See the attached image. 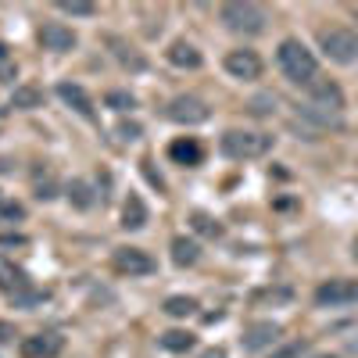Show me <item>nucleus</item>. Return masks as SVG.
Wrapping results in <instances>:
<instances>
[{"label": "nucleus", "mask_w": 358, "mask_h": 358, "mask_svg": "<svg viewBox=\"0 0 358 358\" xmlns=\"http://www.w3.org/2000/svg\"><path fill=\"white\" fill-rule=\"evenodd\" d=\"M305 351H308V344H305V341H290V344H283L280 351H273L268 358H301Z\"/></svg>", "instance_id": "28"}, {"label": "nucleus", "mask_w": 358, "mask_h": 358, "mask_svg": "<svg viewBox=\"0 0 358 358\" xmlns=\"http://www.w3.org/2000/svg\"><path fill=\"white\" fill-rule=\"evenodd\" d=\"M69 201H72V208H79V212H86V208H94V187L86 183V179H72L69 183Z\"/></svg>", "instance_id": "19"}, {"label": "nucleus", "mask_w": 358, "mask_h": 358, "mask_svg": "<svg viewBox=\"0 0 358 358\" xmlns=\"http://www.w3.org/2000/svg\"><path fill=\"white\" fill-rule=\"evenodd\" d=\"M4 54H8V50H4V43H0V57H4Z\"/></svg>", "instance_id": "37"}, {"label": "nucleus", "mask_w": 358, "mask_h": 358, "mask_svg": "<svg viewBox=\"0 0 358 358\" xmlns=\"http://www.w3.org/2000/svg\"><path fill=\"white\" fill-rule=\"evenodd\" d=\"M43 104V94L36 86H18L15 94H11V108H22V111H33Z\"/></svg>", "instance_id": "21"}, {"label": "nucleus", "mask_w": 358, "mask_h": 358, "mask_svg": "<svg viewBox=\"0 0 358 358\" xmlns=\"http://www.w3.org/2000/svg\"><path fill=\"white\" fill-rule=\"evenodd\" d=\"M355 18H358V8H355Z\"/></svg>", "instance_id": "38"}, {"label": "nucleus", "mask_w": 358, "mask_h": 358, "mask_svg": "<svg viewBox=\"0 0 358 358\" xmlns=\"http://www.w3.org/2000/svg\"><path fill=\"white\" fill-rule=\"evenodd\" d=\"M276 65H280V72L290 83H301V86H312L315 83V72H319L315 54L301 40H283L280 50H276Z\"/></svg>", "instance_id": "1"}, {"label": "nucleus", "mask_w": 358, "mask_h": 358, "mask_svg": "<svg viewBox=\"0 0 358 358\" xmlns=\"http://www.w3.org/2000/svg\"><path fill=\"white\" fill-rule=\"evenodd\" d=\"M280 326L276 322H251L248 330H244V351H251V355H258V351H265V348H273L276 341H280Z\"/></svg>", "instance_id": "11"}, {"label": "nucleus", "mask_w": 358, "mask_h": 358, "mask_svg": "<svg viewBox=\"0 0 358 358\" xmlns=\"http://www.w3.org/2000/svg\"><path fill=\"white\" fill-rule=\"evenodd\" d=\"M11 337H15V326L11 322H0V344H8Z\"/></svg>", "instance_id": "33"}, {"label": "nucleus", "mask_w": 358, "mask_h": 358, "mask_svg": "<svg viewBox=\"0 0 358 358\" xmlns=\"http://www.w3.org/2000/svg\"><path fill=\"white\" fill-rule=\"evenodd\" d=\"M208 115L212 111H208V104L197 101V97H176L165 108V118L176 126H201V122H208Z\"/></svg>", "instance_id": "7"}, {"label": "nucleus", "mask_w": 358, "mask_h": 358, "mask_svg": "<svg viewBox=\"0 0 358 358\" xmlns=\"http://www.w3.org/2000/svg\"><path fill=\"white\" fill-rule=\"evenodd\" d=\"M65 351V337L62 334H33V337H22L18 341V355L22 358H57Z\"/></svg>", "instance_id": "8"}, {"label": "nucleus", "mask_w": 358, "mask_h": 358, "mask_svg": "<svg viewBox=\"0 0 358 358\" xmlns=\"http://www.w3.org/2000/svg\"><path fill=\"white\" fill-rule=\"evenodd\" d=\"M301 115L305 118H312L315 126H322V129H341L344 122H341V115H334V111H322V108H315V104H305L301 108Z\"/></svg>", "instance_id": "22"}, {"label": "nucleus", "mask_w": 358, "mask_h": 358, "mask_svg": "<svg viewBox=\"0 0 358 358\" xmlns=\"http://www.w3.org/2000/svg\"><path fill=\"white\" fill-rule=\"evenodd\" d=\"M169 158H172L176 165H201L204 147H201L194 136H179V140L169 143Z\"/></svg>", "instance_id": "14"}, {"label": "nucleus", "mask_w": 358, "mask_h": 358, "mask_svg": "<svg viewBox=\"0 0 358 358\" xmlns=\"http://www.w3.org/2000/svg\"><path fill=\"white\" fill-rule=\"evenodd\" d=\"M312 104L315 108H322V111H334V115H341V108H344V94H341V86L337 83H312Z\"/></svg>", "instance_id": "15"}, {"label": "nucleus", "mask_w": 358, "mask_h": 358, "mask_svg": "<svg viewBox=\"0 0 358 358\" xmlns=\"http://www.w3.org/2000/svg\"><path fill=\"white\" fill-rule=\"evenodd\" d=\"M197 358H226V351H222V348H212V351H204V355H197Z\"/></svg>", "instance_id": "34"}, {"label": "nucleus", "mask_w": 358, "mask_h": 358, "mask_svg": "<svg viewBox=\"0 0 358 358\" xmlns=\"http://www.w3.org/2000/svg\"><path fill=\"white\" fill-rule=\"evenodd\" d=\"M273 136L268 133H248V129H229L222 133L219 140V151L229 158V162H255V158H265L273 151Z\"/></svg>", "instance_id": "2"}, {"label": "nucleus", "mask_w": 358, "mask_h": 358, "mask_svg": "<svg viewBox=\"0 0 358 358\" xmlns=\"http://www.w3.org/2000/svg\"><path fill=\"white\" fill-rule=\"evenodd\" d=\"M140 126L136 122H122V126H118V136H122V140H140Z\"/></svg>", "instance_id": "32"}, {"label": "nucleus", "mask_w": 358, "mask_h": 358, "mask_svg": "<svg viewBox=\"0 0 358 358\" xmlns=\"http://www.w3.org/2000/svg\"><path fill=\"white\" fill-rule=\"evenodd\" d=\"M197 258H201V244L190 241V236H176L172 241V262L179 268H190V265H197Z\"/></svg>", "instance_id": "17"}, {"label": "nucleus", "mask_w": 358, "mask_h": 358, "mask_svg": "<svg viewBox=\"0 0 358 358\" xmlns=\"http://www.w3.org/2000/svg\"><path fill=\"white\" fill-rule=\"evenodd\" d=\"M219 18L226 22L229 33H244V36L265 33V11L258 4H222Z\"/></svg>", "instance_id": "3"}, {"label": "nucleus", "mask_w": 358, "mask_h": 358, "mask_svg": "<svg viewBox=\"0 0 358 358\" xmlns=\"http://www.w3.org/2000/svg\"><path fill=\"white\" fill-rule=\"evenodd\" d=\"M158 344H162L165 351H172V355H187V351L194 348V334H187V330H169V334L158 337Z\"/></svg>", "instance_id": "20"}, {"label": "nucleus", "mask_w": 358, "mask_h": 358, "mask_svg": "<svg viewBox=\"0 0 358 358\" xmlns=\"http://www.w3.org/2000/svg\"><path fill=\"white\" fill-rule=\"evenodd\" d=\"M0 219H8V222H22L25 219V208L18 201H0Z\"/></svg>", "instance_id": "27"}, {"label": "nucleus", "mask_w": 358, "mask_h": 358, "mask_svg": "<svg viewBox=\"0 0 358 358\" xmlns=\"http://www.w3.org/2000/svg\"><path fill=\"white\" fill-rule=\"evenodd\" d=\"M57 97H62L76 115L83 118H94V101H90V94L79 86V83H57Z\"/></svg>", "instance_id": "13"}, {"label": "nucleus", "mask_w": 358, "mask_h": 358, "mask_svg": "<svg viewBox=\"0 0 358 358\" xmlns=\"http://www.w3.org/2000/svg\"><path fill=\"white\" fill-rule=\"evenodd\" d=\"M104 104H108L111 111H133V108H136V97L129 94V90H108Z\"/></svg>", "instance_id": "25"}, {"label": "nucleus", "mask_w": 358, "mask_h": 358, "mask_svg": "<svg viewBox=\"0 0 358 358\" xmlns=\"http://www.w3.org/2000/svg\"><path fill=\"white\" fill-rule=\"evenodd\" d=\"M165 312L172 319H187V315L197 312V301H194V297H183V294H172L169 301H165Z\"/></svg>", "instance_id": "23"}, {"label": "nucleus", "mask_w": 358, "mask_h": 358, "mask_svg": "<svg viewBox=\"0 0 358 358\" xmlns=\"http://www.w3.org/2000/svg\"><path fill=\"white\" fill-rule=\"evenodd\" d=\"M111 265H115V273H122V276H151L158 268V262L143 248H115Z\"/></svg>", "instance_id": "6"}, {"label": "nucleus", "mask_w": 358, "mask_h": 358, "mask_svg": "<svg viewBox=\"0 0 358 358\" xmlns=\"http://www.w3.org/2000/svg\"><path fill=\"white\" fill-rule=\"evenodd\" d=\"M40 43L47 50H72L79 43V36L72 33L65 22H47V25H40Z\"/></svg>", "instance_id": "12"}, {"label": "nucleus", "mask_w": 358, "mask_h": 358, "mask_svg": "<svg viewBox=\"0 0 358 358\" xmlns=\"http://www.w3.org/2000/svg\"><path fill=\"white\" fill-rule=\"evenodd\" d=\"M248 111H251V115H268V111H276V97H255V101L248 104Z\"/></svg>", "instance_id": "30"}, {"label": "nucleus", "mask_w": 358, "mask_h": 358, "mask_svg": "<svg viewBox=\"0 0 358 358\" xmlns=\"http://www.w3.org/2000/svg\"><path fill=\"white\" fill-rule=\"evenodd\" d=\"M222 65H226V72H229L233 79H241V83H255V79H262V57H258L255 50H248V47L229 50Z\"/></svg>", "instance_id": "9"}, {"label": "nucleus", "mask_w": 358, "mask_h": 358, "mask_svg": "<svg viewBox=\"0 0 358 358\" xmlns=\"http://www.w3.org/2000/svg\"><path fill=\"white\" fill-rule=\"evenodd\" d=\"M315 305L319 308H344L358 305V280H326L315 290Z\"/></svg>", "instance_id": "5"}, {"label": "nucleus", "mask_w": 358, "mask_h": 358, "mask_svg": "<svg viewBox=\"0 0 358 358\" xmlns=\"http://www.w3.org/2000/svg\"><path fill=\"white\" fill-rule=\"evenodd\" d=\"M190 222H194V229H197V233H204V236H222V226H219L215 219L201 215V212H197V215H194Z\"/></svg>", "instance_id": "26"}, {"label": "nucleus", "mask_w": 358, "mask_h": 358, "mask_svg": "<svg viewBox=\"0 0 358 358\" xmlns=\"http://www.w3.org/2000/svg\"><path fill=\"white\" fill-rule=\"evenodd\" d=\"M122 226L126 229H143L147 226V204L136 194H129V201L122 204Z\"/></svg>", "instance_id": "18"}, {"label": "nucleus", "mask_w": 358, "mask_h": 358, "mask_svg": "<svg viewBox=\"0 0 358 358\" xmlns=\"http://www.w3.org/2000/svg\"><path fill=\"white\" fill-rule=\"evenodd\" d=\"M319 47L337 65H355L358 62V33H351V29H322Z\"/></svg>", "instance_id": "4"}, {"label": "nucleus", "mask_w": 358, "mask_h": 358, "mask_svg": "<svg viewBox=\"0 0 358 358\" xmlns=\"http://www.w3.org/2000/svg\"><path fill=\"white\" fill-rule=\"evenodd\" d=\"M0 290H4L11 301H15V297H22V294H29V290H36V287H33V280H29L25 268H18L11 258L0 255Z\"/></svg>", "instance_id": "10"}, {"label": "nucleus", "mask_w": 358, "mask_h": 358, "mask_svg": "<svg viewBox=\"0 0 358 358\" xmlns=\"http://www.w3.org/2000/svg\"><path fill=\"white\" fill-rule=\"evenodd\" d=\"M29 244V236L22 233H0V248H25Z\"/></svg>", "instance_id": "31"}, {"label": "nucleus", "mask_w": 358, "mask_h": 358, "mask_svg": "<svg viewBox=\"0 0 358 358\" xmlns=\"http://www.w3.org/2000/svg\"><path fill=\"white\" fill-rule=\"evenodd\" d=\"M315 358H337V355H315Z\"/></svg>", "instance_id": "36"}, {"label": "nucleus", "mask_w": 358, "mask_h": 358, "mask_svg": "<svg viewBox=\"0 0 358 358\" xmlns=\"http://www.w3.org/2000/svg\"><path fill=\"white\" fill-rule=\"evenodd\" d=\"M165 57H169L176 69H201V65H204L201 50H197L194 43H187V40H176V43L165 50Z\"/></svg>", "instance_id": "16"}, {"label": "nucleus", "mask_w": 358, "mask_h": 358, "mask_svg": "<svg viewBox=\"0 0 358 358\" xmlns=\"http://www.w3.org/2000/svg\"><path fill=\"white\" fill-rule=\"evenodd\" d=\"M57 11L72 15V18H94L97 4H90V0H57Z\"/></svg>", "instance_id": "24"}, {"label": "nucleus", "mask_w": 358, "mask_h": 358, "mask_svg": "<svg viewBox=\"0 0 358 358\" xmlns=\"http://www.w3.org/2000/svg\"><path fill=\"white\" fill-rule=\"evenodd\" d=\"M355 258H358V236H355Z\"/></svg>", "instance_id": "35"}, {"label": "nucleus", "mask_w": 358, "mask_h": 358, "mask_svg": "<svg viewBox=\"0 0 358 358\" xmlns=\"http://www.w3.org/2000/svg\"><path fill=\"white\" fill-rule=\"evenodd\" d=\"M36 197H40V201H54V197H57V183H54L50 176H47V179H36Z\"/></svg>", "instance_id": "29"}]
</instances>
